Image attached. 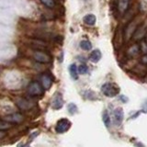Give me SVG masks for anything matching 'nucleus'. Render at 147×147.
I'll return each instance as SVG.
<instances>
[{
  "mask_svg": "<svg viewBox=\"0 0 147 147\" xmlns=\"http://www.w3.org/2000/svg\"><path fill=\"white\" fill-rule=\"evenodd\" d=\"M102 93L109 98H113L119 93V87L114 83H106L101 87Z\"/></svg>",
  "mask_w": 147,
  "mask_h": 147,
  "instance_id": "f257e3e1",
  "label": "nucleus"
},
{
  "mask_svg": "<svg viewBox=\"0 0 147 147\" xmlns=\"http://www.w3.org/2000/svg\"><path fill=\"white\" fill-rule=\"evenodd\" d=\"M44 88L40 84L39 82L34 81L31 82L30 84L28 86V93H29L31 96H39L43 94Z\"/></svg>",
  "mask_w": 147,
  "mask_h": 147,
  "instance_id": "f03ea898",
  "label": "nucleus"
},
{
  "mask_svg": "<svg viewBox=\"0 0 147 147\" xmlns=\"http://www.w3.org/2000/svg\"><path fill=\"white\" fill-rule=\"evenodd\" d=\"M71 127V122L67 119H62L58 121L56 126H55V131L58 133H63L67 131Z\"/></svg>",
  "mask_w": 147,
  "mask_h": 147,
  "instance_id": "7ed1b4c3",
  "label": "nucleus"
},
{
  "mask_svg": "<svg viewBox=\"0 0 147 147\" xmlns=\"http://www.w3.org/2000/svg\"><path fill=\"white\" fill-rule=\"evenodd\" d=\"M2 119H4V121H6L9 123H21L24 121V116L20 113H13V114H9L3 117Z\"/></svg>",
  "mask_w": 147,
  "mask_h": 147,
  "instance_id": "20e7f679",
  "label": "nucleus"
},
{
  "mask_svg": "<svg viewBox=\"0 0 147 147\" xmlns=\"http://www.w3.org/2000/svg\"><path fill=\"white\" fill-rule=\"evenodd\" d=\"M33 58L37 62L41 63H47L51 61L50 55L46 53L42 52V51H36L33 53Z\"/></svg>",
  "mask_w": 147,
  "mask_h": 147,
  "instance_id": "39448f33",
  "label": "nucleus"
},
{
  "mask_svg": "<svg viewBox=\"0 0 147 147\" xmlns=\"http://www.w3.org/2000/svg\"><path fill=\"white\" fill-rule=\"evenodd\" d=\"M16 104H17V106L20 109L25 110V111H26V110L31 109L32 107H33V106H35L34 103L30 102V101H29V100L26 99V98H18L16 101Z\"/></svg>",
  "mask_w": 147,
  "mask_h": 147,
  "instance_id": "423d86ee",
  "label": "nucleus"
},
{
  "mask_svg": "<svg viewBox=\"0 0 147 147\" xmlns=\"http://www.w3.org/2000/svg\"><path fill=\"white\" fill-rule=\"evenodd\" d=\"M123 115H124V112H123V109L121 108H117L116 109L114 110L113 119H114V123L116 124V125L119 126L122 123Z\"/></svg>",
  "mask_w": 147,
  "mask_h": 147,
  "instance_id": "0eeeda50",
  "label": "nucleus"
},
{
  "mask_svg": "<svg viewBox=\"0 0 147 147\" xmlns=\"http://www.w3.org/2000/svg\"><path fill=\"white\" fill-rule=\"evenodd\" d=\"M63 105V96L60 93H56L53 98L52 100V107L54 109H60Z\"/></svg>",
  "mask_w": 147,
  "mask_h": 147,
  "instance_id": "6e6552de",
  "label": "nucleus"
},
{
  "mask_svg": "<svg viewBox=\"0 0 147 147\" xmlns=\"http://www.w3.org/2000/svg\"><path fill=\"white\" fill-rule=\"evenodd\" d=\"M40 82H41V86L44 89H49L53 85V79L52 77L48 75H42L40 77Z\"/></svg>",
  "mask_w": 147,
  "mask_h": 147,
  "instance_id": "1a4fd4ad",
  "label": "nucleus"
},
{
  "mask_svg": "<svg viewBox=\"0 0 147 147\" xmlns=\"http://www.w3.org/2000/svg\"><path fill=\"white\" fill-rule=\"evenodd\" d=\"M130 0H118V9L119 13L124 14L129 8Z\"/></svg>",
  "mask_w": 147,
  "mask_h": 147,
  "instance_id": "9d476101",
  "label": "nucleus"
},
{
  "mask_svg": "<svg viewBox=\"0 0 147 147\" xmlns=\"http://www.w3.org/2000/svg\"><path fill=\"white\" fill-rule=\"evenodd\" d=\"M101 56H102V54H101V52L99 50L96 49L94 50L93 52L90 53V56H89V59L92 63H98L99 60L101 59Z\"/></svg>",
  "mask_w": 147,
  "mask_h": 147,
  "instance_id": "9b49d317",
  "label": "nucleus"
},
{
  "mask_svg": "<svg viewBox=\"0 0 147 147\" xmlns=\"http://www.w3.org/2000/svg\"><path fill=\"white\" fill-rule=\"evenodd\" d=\"M83 20L86 23V25L88 26H94L96 24V16L93 15V14H87L83 18Z\"/></svg>",
  "mask_w": 147,
  "mask_h": 147,
  "instance_id": "f8f14e48",
  "label": "nucleus"
},
{
  "mask_svg": "<svg viewBox=\"0 0 147 147\" xmlns=\"http://www.w3.org/2000/svg\"><path fill=\"white\" fill-rule=\"evenodd\" d=\"M69 73H70V76L74 80L78 79V71L75 63H72L71 65L69 66Z\"/></svg>",
  "mask_w": 147,
  "mask_h": 147,
  "instance_id": "ddd939ff",
  "label": "nucleus"
},
{
  "mask_svg": "<svg viewBox=\"0 0 147 147\" xmlns=\"http://www.w3.org/2000/svg\"><path fill=\"white\" fill-rule=\"evenodd\" d=\"M80 48L84 51H90L92 49V44L89 40H84L80 41Z\"/></svg>",
  "mask_w": 147,
  "mask_h": 147,
  "instance_id": "4468645a",
  "label": "nucleus"
},
{
  "mask_svg": "<svg viewBox=\"0 0 147 147\" xmlns=\"http://www.w3.org/2000/svg\"><path fill=\"white\" fill-rule=\"evenodd\" d=\"M102 119H103V122L105 124V126L107 127V128H109V126H110V117H109V112L107 111V110L103 111Z\"/></svg>",
  "mask_w": 147,
  "mask_h": 147,
  "instance_id": "2eb2a0df",
  "label": "nucleus"
},
{
  "mask_svg": "<svg viewBox=\"0 0 147 147\" xmlns=\"http://www.w3.org/2000/svg\"><path fill=\"white\" fill-rule=\"evenodd\" d=\"M10 127H11V125L9 122L4 121V119H0V131H6Z\"/></svg>",
  "mask_w": 147,
  "mask_h": 147,
  "instance_id": "dca6fc26",
  "label": "nucleus"
},
{
  "mask_svg": "<svg viewBox=\"0 0 147 147\" xmlns=\"http://www.w3.org/2000/svg\"><path fill=\"white\" fill-rule=\"evenodd\" d=\"M40 1L42 3L45 7H50V8H53L55 6V1H54V0H40Z\"/></svg>",
  "mask_w": 147,
  "mask_h": 147,
  "instance_id": "f3484780",
  "label": "nucleus"
},
{
  "mask_svg": "<svg viewBox=\"0 0 147 147\" xmlns=\"http://www.w3.org/2000/svg\"><path fill=\"white\" fill-rule=\"evenodd\" d=\"M77 71L79 74H81V75H85V74H86L87 71H88V68H87L86 64H80L77 68Z\"/></svg>",
  "mask_w": 147,
  "mask_h": 147,
  "instance_id": "a211bd4d",
  "label": "nucleus"
},
{
  "mask_svg": "<svg viewBox=\"0 0 147 147\" xmlns=\"http://www.w3.org/2000/svg\"><path fill=\"white\" fill-rule=\"evenodd\" d=\"M68 111L70 112L71 114H75L76 111H77V108L76 106L74 104V103H71L68 105Z\"/></svg>",
  "mask_w": 147,
  "mask_h": 147,
  "instance_id": "6ab92c4d",
  "label": "nucleus"
},
{
  "mask_svg": "<svg viewBox=\"0 0 147 147\" xmlns=\"http://www.w3.org/2000/svg\"><path fill=\"white\" fill-rule=\"evenodd\" d=\"M142 63L145 64V65H147V54H145L144 56L142 57Z\"/></svg>",
  "mask_w": 147,
  "mask_h": 147,
  "instance_id": "aec40b11",
  "label": "nucleus"
},
{
  "mask_svg": "<svg viewBox=\"0 0 147 147\" xmlns=\"http://www.w3.org/2000/svg\"><path fill=\"white\" fill-rule=\"evenodd\" d=\"M18 147H30V145H27V144H20L18 145Z\"/></svg>",
  "mask_w": 147,
  "mask_h": 147,
  "instance_id": "412c9836",
  "label": "nucleus"
}]
</instances>
